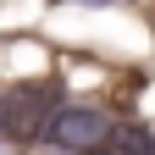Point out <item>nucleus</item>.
I'll return each mask as SVG.
<instances>
[{
  "label": "nucleus",
  "instance_id": "nucleus-1",
  "mask_svg": "<svg viewBox=\"0 0 155 155\" xmlns=\"http://www.w3.org/2000/svg\"><path fill=\"white\" fill-rule=\"evenodd\" d=\"M61 89L55 83H22V89H6L0 94V133L6 139H39V133L50 127V116L61 111Z\"/></svg>",
  "mask_w": 155,
  "mask_h": 155
},
{
  "label": "nucleus",
  "instance_id": "nucleus-2",
  "mask_svg": "<svg viewBox=\"0 0 155 155\" xmlns=\"http://www.w3.org/2000/svg\"><path fill=\"white\" fill-rule=\"evenodd\" d=\"M111 111L105 105H61L50 116V139L61 144V150H78V155H94V150H105L111 144Z\"/></svg>",
  "mask_w": 155,
  "mask_h": 155
},
{
  "label": "nucleus",
  "instance_id": "nucleus-3",
  "mask_svg": "<svg viewBox=\"0 0 155 155\" xmlns=\"http://www.w3.org/2000/svg\"><path fill=\"white\" fill-rule=\"evenodd\" d=\"M111 144H116V155H150V133L144 127H111Z\"/></svg>",
  "mask_w": 155,
  "mask_h": 155
}]
</instances>
